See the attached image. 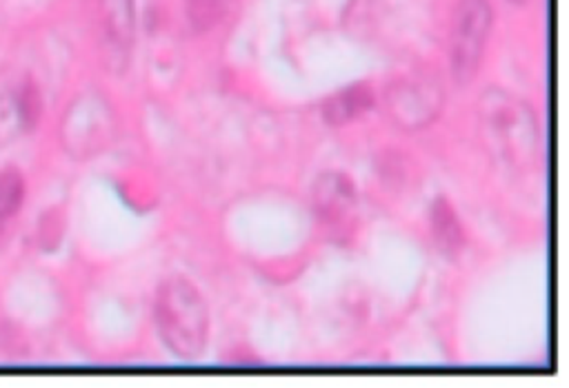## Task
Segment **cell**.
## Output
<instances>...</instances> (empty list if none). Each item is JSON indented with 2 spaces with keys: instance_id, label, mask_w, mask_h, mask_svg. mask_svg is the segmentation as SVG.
I'll return each instance as SVG.
<instances>
[{
  "instance_id": "obj_1",
  "label": "cell",
  "mask_w": 569,
  "mask_h": 388,
  "mask_svg": "<svg viewBox=\"0 0 569 388\" xmlns=\"http://www.w3.org/2000/svg\"><path fill=\"white\" fill-rule=\"evenodd\" d=\"M482 135L498 160L511 169H529L540 151L536 113L520 98L489 89L478 104Z\"/></svg>"
},
{
  "instance_id": "obj_2",
  "label": "cell",
  "mask_w": 569,
  "mask_h": 388,
  "mask_svg": "<svg viewBox=\"0 0 569 388\" xmlns=\"http://www.w3.org/2000/svg\"><path fill=\"white\" fill-rule=\"evenodd\" d=\"M153 319L164 346L180 359H198L207 344L209 313L198 288L182 279H167L156 295Z\"/></svg>"
},
{
  "instance_id": "obj_3",
  "label": "cell",
  "mask_w": 569,
  "mask_h": 388,
  "mask_svg": "<svg viewBox=\"0 0 569 388\" xmlns=\"http://www.w3.org/2000/svg\"><path fill=\"white\" fill-rule=\"evenodd\" d=\"M489 29V0H460L451 27V69L458 84H467L476 78Z\"/></svg>"
},
{
  "instance_id": "obj_4",
  "label": "cell",
  "mask_w": 569,
  "mask_h": 388,
  "mask_svg": "<svg viewBox=\"0 0 569 388\" xmlns=\"http://www.w3.org/2000/svg\"><path fill=\"white\" fill-rule=\"evenodd\" d=\"M116 131L113 113L109 104L96 95L87 93L78 98L62 122V140L69 153L76 157H89L104 149Z\"/></svg>"
},
{
  "instance_id": "obj_5",
  "label": "cell",
  "mask_w": 569,
  "mask_h": 388,
  "mask_svg": "<svg viewBox=\"0 0 569 388\" xmlns=\"http://www.w3.org/2000/svg\"><path fill=\"white\" fill-rule=\"evenodd\" d=\"M445 102V93L433 78L425 75H407L396 80L387 93L385 104L389 118L400 129H422L433 122Z\"/></svg>"
},
{
  "instance_id": "obj_6",
  "label": "cell",
  "mask_w": 569,
  "mask_h": 388,
  "mask_svg": "<svg viewBox=\"0 0 569 388\" xmlns=\"http://www.w3.org/2000/svg\"><path fill=\"white\" fill-rule=\"evenodd\" d=\"M358 211L356 186L340 171L322 173L313 186V213L333 242H345L353 233Z\"/></svg>"
},
{
  "instance_id": "obj_7",
  "label": "cell",
  "mask_w": 569,
  "mask_h": 388,
  "mask_svg": "<svg viewBox=\"0 0 569 388\" xmlns=\"http://www.w3.org/2000/svg\"><path fill=\"white\" fill-rule=\"evenodd\" d=\"M100 20L109 62L116 71H120L129 60L136 35L133 0H100Z\"/></svg>"
},
{
  "instance_id": "obj_8",
  "label": "cell",
  "mask_w": 569,
  "mask_h": 388,
  "mask_svg": "<svg viewBox=\"0 0 569 388\" xmlns=\"http://www.w3.org/2000/svg\"><path fill=\"white\" fill-rule=\"evenodd\" d=\"M373 104V91L369 84L358 82L351 84L333 95H329L322 102V118L327 124L331 126H342L356 118H360L362 113H367Z\"/></svg>"
},
{
  "instance_id": "obj_9",
  "label": "cell",
  "mask_w": 569,
  "mask_h": 388,
  "mask_svg": "<svg viewBox=\"0 0 569 388\" xmlns=\"http://www.w3.org/2000/svg\"><path fill=\"white\" fill-rule=\"evenodd\" d=\"M431 231H433V239H436L438 248L445 255L456 257L462 251V246H465L462 224H460L453 206L445 197H438L431 206Z\"/></svg>"
},
{
  "instance_id": "obj_10",
  "label": "cell",
  "mask_w": 569,
  "mask_h": 388,
  "mask_svg": "<svg viewBox=\"0 0 569 388\" xmlns=\"http://www.w3.org/2000/svg\"><path fill=\"white\" fill-rule=\"evenodd\" d=\"M18 84L20 80L9 71H0V146L13 142L22 129L18 109Z\"/></svg>"
},
{
  "instance_id": "obj_11",
  "label": "cell",
  "mask_w": 569,
  "mask_h": 388,
  "mask_svg": "<svg viewBox=\"0 0 569 388\" xmlns=\"http://www.w3.org/2000/svg\"><path fill=\"white\" fill-rule=\"evenodd\" d=\"M24 200V177L18 169L0 171V219L13 217Z\"/></svg>"
},
{
  "instance_id": "obj_12",
  "label": "cell",
  "mask_w": 569,
  "mask_h": 388,
  "mask_svg": "<svg viewBox=\"0 0 569 388\" xmlns=\"http://www.w3.org/2000/svg\"><path fill=\"white\" fill-rule=\"evenodd\" d=\"M189 22L196 31H207L216 27L224 11H227V0H184Z\"/></svg>"
},
{
  "instance_id": "obj_13",
  "label": "cell",
  "mask_w": 569,
  "mask_h": 388,
  "mask_svg": "<svg viewBox=\"0 0 569 388\" xmlns=\"http://www.w3.org/2000/svg\"><path fill=\"white\" fill-rule=\"evenodd\" d=\"M18 109H20V120L22 129H33L40 120L42 113V98L40 89L31 78H22L18 84Z\"/></svg>"
},
{
  "instance_id": "obj_14",
  "label": "cell",
  "mask_w": 569,
  "mask_h": 388,
  "mask_svg": "<svg viewBox=\"0 0 569 388\" xmlns=\"http://www.w3.org/2000/svg\"><path fill=\"white\" fill-rule=\"evenodd\" d=\"M511 2H518V0H511Z\"/></svg>"
}]
</instances>
